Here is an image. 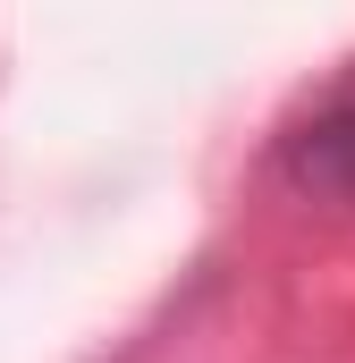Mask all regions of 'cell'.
I'll use <instances>...</instances> for the list:
<instances>
[{"instance_id": "6da1fadb", "label": "cell", "mask_w": 355, "mask_h": 363, "mask_svg": "<svg viewBox=\"0 0 355 363\" xmlns=\"http://www.w3.org/2000/svg\"><path fill=\"white\" fill-rule=\"evenodd\" d=\"M288 169L313 194H330V203H355V93L313 110V127L288 144Z\"/></svg>"}]
</instances>
